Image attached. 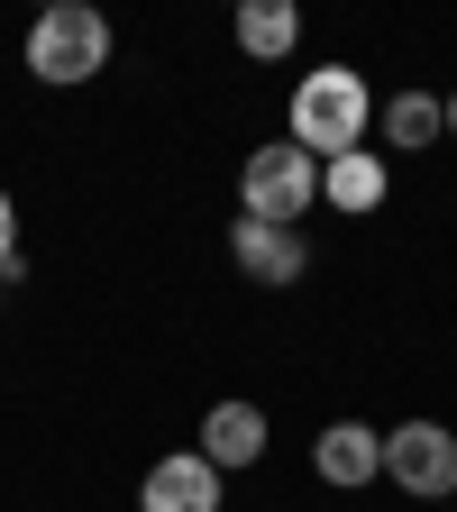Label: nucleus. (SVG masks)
<instances>
[{"label": "nucleus", "mask_w": 457, "mask_h": 512, "mask_svg": "<svg viewBox=\"0 0 457 512\" xmlns=\"http://www.w3.org/2000/svg\"><path fill=\"white\" fill-rule=\"evenodd\" d=\"M293 147L311 165L366 147V74H357V64H320V74L293 83Z\"/></svg>", "instance_id": "f257e3e1"}, {"label": "nucleus", "mask_w": 457, "mask_h": 512, "mask_svg": "<svg viewBox=\"0 0 457 512\" xmlns=\"http://www.w3.org/2000/svg\"><path fill=\"white\" fill-rule=\"evenodd\" d=\"M101 64H110V19L92 10V0H55V10L28 28V74H37V83H55V92L92 83Z\"/></svg>", "instance_id": "f03ea898"}, {"label": "nucleus", "mask_w": 457, "mask_h": 512, "mask_svg": "<svg viewBox=\"0 0 457 512\" xmlns=\"http://www.w3.org/2000/svg\"><path fill=\"white\" fill-rule=\"evenodd\" d=\"M238 192H247V220H266V229H293L311 202H320V165L284 138V147H256L247 156V174H238Z\"/></svg>", "instance_id": "7ed1b4c3"}, {"label": "nucleus", "mask_w": 457, "mask_h": 512, "mask_svg": "<svg viewBox=\"0 0 457 512\" xmlns=\"http://www.w3.org/2000/svg\"><path fill=\"white\" fill-rule=\"evenodd\" d=\"M384 476H394L403 494H421V503L457 494V430H439V421H403V430H384Z\"/></svg>", "instance_id": "20e7f679"}, {"label": "nucleus", "mask_w": 457, "mask_h": 512, "mask_svg": "<svg viewBox=\"0 0 457 512\" xmlns=\"http://www.w3.org/2000/svg\"><path fill=\"white\" fill-rule=\"evenodd\" d=\"M138 512H220V467L202 458V448H174V458L147 467Z\"/></svg>", "instance_id": "39448f33"}, {"label": "nucleus", "mask_w": 457, "mask_h": 512, "mask_svg": "<svg viewBox=\"0 0 457 512\" xmlns=\"http://www.w3.org/2000/svg\"><path fill=\"white\" fill-rule=\"evenodd\" d=\"M311 467L330 476V485H375V476H384V430L330 421V430H320V448H311Z\"/></svg>", "instance_id": "423d86ee"}, {"label": "nucleus", "mask_w": 457, "mask_h": 512, "mask_svg": "<svg viewBox=\"0 0 457 512\" xmlns=\"http://www.w3.org/2000/svg\"><path fill=\"white\" fill-rule=\"evenodd\" d=\"M202 458L229 476V467H256V458H266V412H256V403H211L202 412Z\"/></svg>", "instance_id": "0eeeda50"}, {"label": "nucleus", "mask_w": 457, "mask_h": 512, "mask_svg": "<svg viewBox=\"0 0 457 512\" xmlns=\"http://www.w3.org/2000/svg\"><path fill=\"white\" fill-rule=\"evenodd\" d=\"M229 247H238V275H247V284H293V275L311 266L302 238H293V229H266V220H238Z\"/></svg>", "instance_id": "6e6552de"}, {"label": "nucleus", "mask_w": 457, "mask_h": 512, "mask_svg": "<svg viewBox=\"0 0 457 512\" xmlns=\"http://www.w3.org/2000/svg\"><path fill=\"white\" fill-rule=\"evenodd\" d=\"M384 183H394V174H384V156H330V165H320V202H330V211H348V220H366L375 202H384Z\"/></svg>", "instance_id": "1a4fd4ad"}, {"label": "nucleus", "mask_w": 457, "mask_h": 512, "mask_svg": "<svg viewBox=\"0 0 457 512\" xmlns=\"http://www.w3.org/2000/svg\"><path fill=\"white\" fill-rule=\"evenodd\" d=\"M238 46H247L256 64L293 55V46H302V10H293V0H247V10H238Z\"/></svg>", "instance_id": "9d476101"}, {"label": "nucleus", "mask_w": 457, "mask_h": 512, "mask_svg": "<svg viewBox=\"0 0 457 512\" xmlns=\"http://www.w3.org/2000/svg\"><path fill=\"white\" fill-rule=\"evenodd\" d=\"M448 128V110L430 101V92H403V101H384V147H430Z\"/></svg>", "instance_id": "9b49d317"}, {"label": "nucleus", "mask_w": 457, "mask_h": 512, "mask_svg": "<svg viewBox=\"0 0 457 512\" xmlns=\"http://www.w3.org/2000/svg\"><path fill=\"white\" fill-rule=\"evenodd\" d=\"M19 275V211H10V192H0V284Z\"/></svg>", "instance_id": "f8f14e48"}, {"label": "nucleus", "mask_w": 457, "mask_h": 512, "mask_svg": "<svg viewBox=\"0 0 457 512\" xmlns=\"http://www.w3.org/2000/svg\"><path fill=\"white\" fill-rule=\"evenodd\" d=\"M439 110H448V138H457V92H448V101H439Z\"/></svg>", "instance_id": "ddd939ff"}]
</instances>
